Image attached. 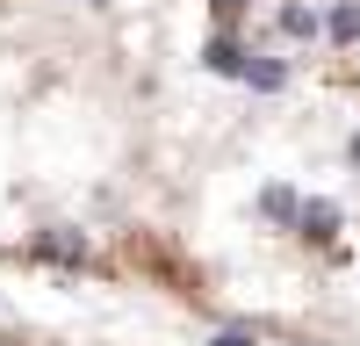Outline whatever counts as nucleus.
I'll return each mask as SVG.
<instances>
[{
    "mask_svg": "<svg viewBox=\"0 0 360 346\" xmlns=\"http://www.w3.org/2000/svg\"><path fill=\"white\" fill-rule=\"evenodd\" d=\"M217 346H252V332H245V325H231V332H217Z\"/></svg>",
    "mask_w": 360,
    "mask_h": 346,
    "instance_id": "nucleus-1",
    "label": "nucleus"
}]
</instances>
